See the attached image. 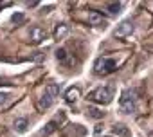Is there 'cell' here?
Instances as JSON below:
<instances>
[{
    "label": "cell",
    "mask_w": 153,
    "mask_h": 137,
    "mask_svg": "<svg viewBox=\"0 0 153 137\" xmlns=\"http://www.w3.org/2000/svg\"><path fill=\"white\" fill-rule=\"evenodd\" d=\"M58 94H59V85H58V83H51L49 87H45V92L42 94V98H40V101H38V108H40V110L51 108V106L54 105Z\"/></svg>",
    "instance_id": "cell-1"
},
{
    "label": "cell",
    "mask_w": 153,
    "mask_h": 137,
    "mask_svg": "<svg viewBox=\"0 0 153 137\" xmlns=\"http://www.w3.org/2000/svg\"><path fill=\"white\" fill-rule=\"evenodd\" d=\"M88 99L97 105H108L114 99V90H112V87H99L88 94Z\"/></svg>",
    "instance_id": "cell-2"
},
{
    "label": "cell",
    "mask_w": 153,
    "mask_h": 137,
    "mask_svg": "<svg viewBox=\"0 0 153 137\" xmlns=\"http://www.w3.org/2000/svg\"><path fill=\"white\" fill-rule=\"evenodd\" d=\"M135 90H124L123 96H121V101H119V106H121V112L123 114H133L135 108H137V98H135Z\"/></svg>",
    "instance_id": "cell-3"
},
{
    "label": "cell",
    "mask_w": 153,
    "mask_h": 137,
    "mask_svg": "<svg viewBox=\"0 0 153 137\" xmlns=\"http://www.w3.org/2000/svg\"><path fill=\"white\" fill-rule=\"evenodd\" d=\"M115 67H117V61H115L114 58L101 56V58H97L96 63H94V71H96V74H103V76H106V74H110V72L115 71Z\"/></svg>",
    "instance_id": "cell-4"
},
{
    "label": "cell",
    "mask_w": 153,
    "mask_h": 137,
    "mask_svg": "<svg viewBox=\"0 0 153 137\" xmlns=\"http://www.w3.org/2000/svg\"><path fill=\"white\" fill-rule=\"evenodd\" d=\"M29 40H31L33 45H40V43H43L47 40V31L43 27H40V25H34L29 31Z\"/></svg>",
    "instance_id": "cell-5"
},
{
    "label": "cell",
    "mask_w": 153,
    "mask_h": 137,
    "mask_svg": "<svg viewBox=\"0 0 153 137\" xmlns=\"http://www.w3.org/2000/svg\"><path fill=\"white\" fill-rule=\"evenodd\" d=\"M133 24L131 22H123L121 25H117V29H115V38H126V36H130L131 33H133Z\"/></svg>",
    "instance_id": "cell-6"
},
{
    "label": "cell",
    "mask_w": 153,
    "mask_h": 137,
    "mask_svg": "<svg viewBox=\"0 0 153 137\" xmlns=\"http://www.w3.org/2000/svg\"><path fill=\"white\" fill-rule=\"evenodd\" d=\"M79 96H81V90L78 89V87H70V89H67V92H65V101L67 103H76L79 99Z\"/></svg>",
    "instance_id": "cell-7"
},
{
    "label": "cell",
    "mask_w": 153,
    "mask_h": 137,
    "mask_svg": "<svg viewBox=\"0 0 153 137\" xmlns=\"http://www.w3.org/2000/svg\"><path fill=\"white\" fill-rule=\"evenodd\" d=\"M88 22H90L92 25H105V18H103V15L97 13V11H90V13H88Z\"/></svg>",
    "instance_id": "cell-8"
},
{
    "label": "cell",
    "mask_w": 153,
    "mask_h": 137,
    "mask_svg": "<svg viewBox=\"0 0 153 137\" xmlns=\"http://www.w3.org/2000/svg\"><path fill=\"white\" fill-rule=\"evenodd\" d=\"M112 133L117 135V137H128V135H130V130H128L124 124H115V126L112 128Z\"/></svg>",
    "instance_id": "cell-9"
},
{
    "label": "cell",
    "mask_w": 153,
    "mask_h": 137,
    "mask_svg": "<svg viewBox=\"0 0 153 137\" xmlns=\"http://www.w3.org/2000/svg\"><path fill=\"white\" fill-rule=\"evenodd\" d=\"M67 34H68V25H65V24L58 25L56 31H54V38H56V40H63Z\"/></svg>",
    "instance_id": "cell-10"
},
{
    "label": "cell",
    "mask_w": 153,
    "mask_h": 137,
    "mask_svg": "<svg viewBox=\"0 0 153 137\" xmlns=\"http://www.w3.org/2000/svg\"><path fill=\"white\" fill-rule=\"evenodd\" d=\"M103 114H105V112H101L99 108H94V106H88V108H87V115H90L92 119H101Z\"/></svg>",
    "instance_id": "cell-11"
},
{
    "label": "cell",
    "mask_w": 153,
    "mask_h": 137,
    "mask_svg": "<svg viewBox=\"0 0 153 137\" xmlns=\"http://www.w3.org/2000/svg\"><path fill=\"white\" fill-rule=\"evenodd\" d=\"M11 99H13V94H11V92H0V106L9 105Z\"/></svg>",
    "instance_id": "cell-12"
},
{
    "label": "cell",
    "mask_w": 153,
    "mask_h": 137,
    "mask_svg": "<svg viewBox=\"0 0 153 137\" xmlns=\"http://www.w3.org/2000/svg\"><path fill=\"white\" fill-rule=\"evenodd\" d=\"M27 124H29V123H27V119H24V117H20V119L15 121V128H16L18 132H25V130H27Z\"/></svg>",
    "instance_id": "cell-13"
},
{
    "label": "cell",
    "mask_w": 153,
    "mask_h": 137,
    "mask_svg": "<svg viewBox=\"0 0 153 137\" xmlns=\"http://www.w3.org/2000/svg\"><path fill=\"white\" fill-rule=\"evenodd\" d=\"M56 123H58V119L51 121V123H49V124H47V126H45V128L42 130V135H49L51 132H54V130H56Z\"/></svg>",
    "instance_id": "cell-14"
},
{
    "label": "cell",
    "mask_w": 153,
    "mask_h": 137,
    "mask_svg": "<svg viewBox=\"0 0 153 137\" xmlns=\"http://www.w3.org/2000/svg\"><path fill=\"white\" fill-rule=\"evenodd\" d=\"M121 7H123V6H121L119 2H114V4H106V9H108L112 15H117V13L121 11Z\"/></svg>",
    "instance_id": "cell-15"
},
{
    "label": "cell",
    "mask_w": 153,
    "mask_h": 137,
    "mask_svg": "<svg viewBox=\"0 0 153 137\" xmlns=\"http://www.w3.org/2000/svg\"><path fill=\"white\" fill-rule=\"evenodd\" d=\"M56 58H58L59 61H65V60H67V51H65V49H58V51H56Z\"/></svg>",
    "instance_id": "cell-16"
},
{
    "label": "cell",
    "mask_w": 153,
    "mask_h": 137,
    "mask_svg": "<svg viewBox=\"0 0 153 137\" xmlns=\"http://www.w3.org/2000/svg\"><path fill=\"white\" fill-rule=\"evenodd\" d=\"M13 22H15V24L24 22V15H15V16H13Z\"/></svg>",
    "instance_id": "cell-17"
}]
</instances>
